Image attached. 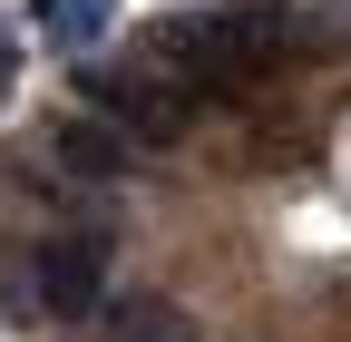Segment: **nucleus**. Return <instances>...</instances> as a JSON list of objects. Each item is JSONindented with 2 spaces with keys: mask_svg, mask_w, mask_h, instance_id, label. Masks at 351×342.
Instances as JSON below:
<instances>
[{
  "mask_svg": "<svg viewBox=\"0 0 351 342\" xmlns=\"http://www.w3.org/2000/svg\"><path fill=\"white\" fill-rule=\"evenodd\" d=\"M69 89H78V108H88V117H108L127 147H176V137H186V117L205 108V98L186 89V78H166L156 59H147V69L78 59V78H69Z\"/></svg>",
  "mask_w": 351,
  "mask_h": 342,
  "instance_id": "1",
  "label": "nucleus"
},
{
  "mask_svg": "<svg viewBox=\"0 0 351 342\" xmlns=\"http://www.w3.org/2000/svg\"><path fill=\"white\" fill-rule=\"evenodd\" d=\"M20 264H29V304L39 313H59V323L108 313V225H59V235H39Z\"/></svg>",
  "mask_w": 351,
  "mask_h": 342,
  "instance_id": "2",
  "label": "nucleus"
},
{
  "mask_svg": "<svg viewBox=\"0 0 351 342\" xmlns=\"http://www.w3.org/2000/svg\"><path fill=\"white\" fill-rule=\"evenodd\" d=\"M127 157H137V147H127L108 117H88V108H69V117L49 127V166H59V176H78V186H108V176H127Z\"/></svg>",
  "mask_w": 351,
  "mask_h": 342,
  "instance_id": "3",
  "label": "nucleus"
},
{
  "mask_svg": "<svg viewBox=\"0 0 351 342\" xmlns=\"http://www.w3.org/2000/svg\"><path fill=\"white\" fill-rule=\"evenodd\" d=\"M108 20H117V0H29V30L49 49H98Z\"/></svg>",
  "mask_w": 351,
  "mask_h": 342,
  "instance_id": "4",
  "label": "nucleus"
},
{
  "mask_svg": "<svg viewBox=\"0 0 351 342\" xmlns=\"http://www.w3.org/2000/svg\"><path fill=\"white\" fill-rule=\"evenodd\" d=\"M108 332H117V342H195L166 304H117V313H108Z\"/></svg>",
  "mask_w": 351,
  "mask_h": 342,
  "instance_id": "5",
  "label": "nucleus"
},
{
  "mask_svg": "<svg viewBox=\"0 0 351 342\" xmlns=\"http://www.w3.org/2000/svg\"><path fill=\"white\" fill-rule=\"evenodd\" d=\"M0 98H10V39H0Z\"/></svg>",
  "mask_w": 351,
  "mask_h": 342,
  "instance_id": "6",
  "label": "nucleus"
}]
</instances>
